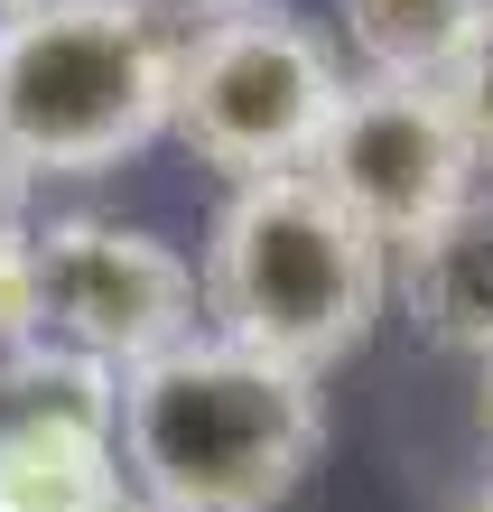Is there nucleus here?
Returning <instances> with one entry per match:
<instances>
[{"label": "nucleus", "instance_id": "obj_10", "mask_svg": "<svg viewBox=\"0 0 493 512\" xmlns=\"http://www.w3.org/2000/svg\"><path fill=\"white\" fill-rule=\"evenodd\" d=\"M38 345V224L0 205V354Z\"/></svg>", "mask_w": 493, "mask_h": 512}, {"label": "nucleus", "instance_id": "obj_15", "mask_svg": "<svg viewBox=\"0 0 493 512\" xmlns=\"http://www.w3.org/2000/svg\"><path fill=\"white\" fill-rule=\"evenodd\" d=\"M19 196H28V187H19V177H10V168H0V205H19Z\"/></svg>", "mask_w": 493, "mask_h": 512}, {"label": "nucleus", "instance_id": "obj_1", "mask_svg": "<svg viewBox=\"0 0 493 512\" xmlns=\"http://www.w3.org/2000/svg\"><path fill=\"white\" fill-rule=\"evenodd\" d=\"M326 447V382L233 336H177L121 373V475L168 512H280Z\"/></svg>", "mask_w": 493, "mask_h": 512}, {"label": "nucleus", "instance_id": "obj_12", "mask_svg": "<svg viewBox=\"0 0 493 512\" xmlns=\"http://www.w3.org/2000/svg\"><path fill=\"white\" fill-rule=\"evenodd\" d=\"M168 10H187V19H224V10H261V0H168Z\"/></svg>", "mask_w": 493, "mask_h": 512}, {"label": "nucleus", "instance_id": "obj_13", "mask_svg": "<svg viewBox=\"0 0 493 512\" xmlns=\"http://www.w3.org/2000/svg\"><path fill=\"white\" fill-rule=\"evenodd\" d=\"M94 512H168V503H149L140 485H121V494H112V503H94Z\"/></svg>", "mask_w": 493, "mask_h": 512}, {"label": "nucleus", "instance_id": "obj_14", "mask_svg": "<svg viewBox=\"0 0 493 512\" xmlns=\"http://www.w3.org/2000/svg\"><path fill=\"white\" fill-rule=\"evenodd\" d=\"M456 512H493V475H484V485H475L466 503H456Z\"/></svg>", "mask_w": 493, "mask_h": 512}, {"label": "nucleus", "instance_id": "obj_11", "mask_svg": "<svg viewBox=\"0 0 493 512\" xmlns=\"http://www.w3.org/2000/svg\"><path fill=\"white\" fill-rule=\"evenodd\" d=\"M447 103H456V122L475 140V168L493 177V0L475 10L466 47H456V66H447Z\"/></svg>", "mask_w": 493, "mask_h": 512}, {"label": "nucleus", "instance_id": "obj_5", "mask_svg": "<svg viewBox=\"0 0 493 512\" xmlns=\"http://www.w3.org/2000/svg\"><path fill=\"white\" fill-rule=\"evenodd\" d=\"M205 326L196 261L159 243L149 224L112 215H56L38 224V336L84 354L103 373H140L149 354Z\"/></svg>", "mask_w": 493, "mask_h": 512}, {"label": "nucleus", "instance_id": "obj_16", "mask_svg": "<svg viewBox=\"0 0 493 512\" xmlns=\"http://www.w3.org/2000/svg\"><path fill=\"white\" fill-rule=\"evenodd\" d=\"M484 438H493V364H484Z\"/></svg>", "mask_w": 493, "mask_h": 512}, {"label": "nucleus", "instance_id": "obj_17", "mask_svg": "<svg viewBox=\"0 0 493 512\" xmlns=\"http://www.w3.org/2000/svg\"><path fill=\"white\" fill-rule=\"evenodd\" d=\"M0 10H19V0H0Z\"/></svg>", "mask_w": 493, "mask_h": 512}, {"label": "nucleus", "instance_id": "obj_3", "mask_svg": "<svg viewBox=\"0 0 493 512\" xmlns=\"http://www.w3.org/2000/svg\"><path fill=\"white\" fill-rule=\"evenodd\" d=\"M205 326L252 354H280L298 373H335L373 345L391 308V243L363 233L307 168L224 187L196 252Z\"/></svg>", "mask_w": 493, "mask_h": 512}, {"label": "nucleus", "instance_id": "obj_4", "mask_svg": "<svg viewBox=\"0 0 493 512\" xmlns=\"http://www.w3.org/2000/svg\"><path fill=\"white\" fill-rule=\"evenodd\" d=\"M345 84H354L345 47H335L317 19L280 10V0L224 10V19H196L187 47H177L168 140L187 149L196 168H214L224 187L289 177V168L317 159Z\"/></svg>", "mask_w": 493, "mask_h": 512}, {"label": "nucleus", "instance_id": "obj_9", "mask_svg": "<svg viewBox=\"0 0 493 512\" xmlns=\"http://www.w3.org/2000/svg\"><path fill=\"white\" fill-rule=\"evenodd\" d=\"M484 0H335V38H345L354 75H419L447 84L456 47H466Z\"/></svg>", "mask_w": 493, "mask_h": 512}, {"label": "nucleus", "instance_id": "obj_8", "mask_svg": "<svg viewBox=\"0 0 493 512\" xmlns=\"http://www.w3.org/2000/svg\"><path fill=\"white\" fill-rule=\"evenodd\" d=\"M391 298L428 345L493 364V187H475L419 243L391 252Z\"/></svg>", "mask_w": 493, "mask_h": 512}, {"label": "nucleus", "instance_id": "obj_2", "mask_svg": "<svg viewBox=\"0 0 493 512\" xmlns=\"http://www.w3.org/2000/svg\"><path fill=\"white\" fill-rule=\"evenodd\" d=\"M168 0H19L0 10V168L19 187L103 177L168 140L177 103Z\"/></svg>", "mask_w": 493, "mask_h": 512}, {"label": "nucleus", "instance_id": "obj_6", "mask_svg": "<svg viewBox=\"0 0 493 512\" xmlns=\"http://www.w3.org/2000/svg\"><path fill=\"white\" fill-rule=\"evenodd\" d=\"M307 177L363 233H382L391 252L419 243L447 205H466L484 187L475 140L456 122L447 84H419V75H354L326 140H317V159H307Z\"/></svg>", "mask_w": 493, "mask_h": 512}, {"label": "nucleus", "instance_id": "obj_7", "mask_svg": "<svg viewBox=\"0 0 493 512\" xmlns=\"http://www.w3.org/2000/svg\"><path fill=\"white\" fill-rule=\"evenodd\" d=\"M121 485V373L47 336L0 354V512H94Z\"/></svg>", "mask_w": 493, "mask_h": 512}]
</instances>
